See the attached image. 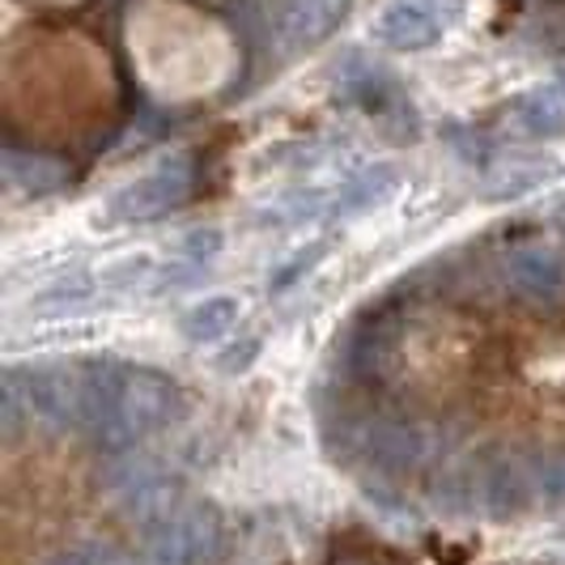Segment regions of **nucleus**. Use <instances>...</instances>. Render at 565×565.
<instances>
[{
	"label": "nucleus",
	"mask_w": 565,
	"mask_h": 565,
	"mask_svg": "<svg viewBox=\"0 0 565 565\" xmlns=\"http://www.w3.org/2000/svg\"><path fill=\"white\" fill-rule=\"evenodd\" d=\"M128 52L162 98L213 94L234 73V43L222 22L188 0H141L128 13Z\"/></svg>",
	"instance_id": "nucleus-1"
},
{
	"label": "nucleus",
	"mask_w": 565,
	"mask_h": 565,
	"mask_svg": "<svg viewBox=\"0 0 565 565\" xmlns=\"http://www.w3.org/2000/svg\"><path fill=\"white\" fill-rule=\"evenodd\" d=\"M47 4H73V0H47Z\"/></svg>",
	"instance_id": "nucleus-3"
},
{
	"label": "nucleus",
	"mask_w": 565,
	"mask_h": 565,
	"mask_svg": "<svg viewBox=\"0 0 565 565\" xmlns=\"http://www.w3.org/2000/svg\"><path fill=\"white\" fill-rule=\"evenodd\" d=\"M4 98L9 111L39 132H77L98 115V103H111L107 56L73 39H39L26 52L9 47Z\"/></svg>",
	"instance_id": "nucleus-2"
}]
</instances>
